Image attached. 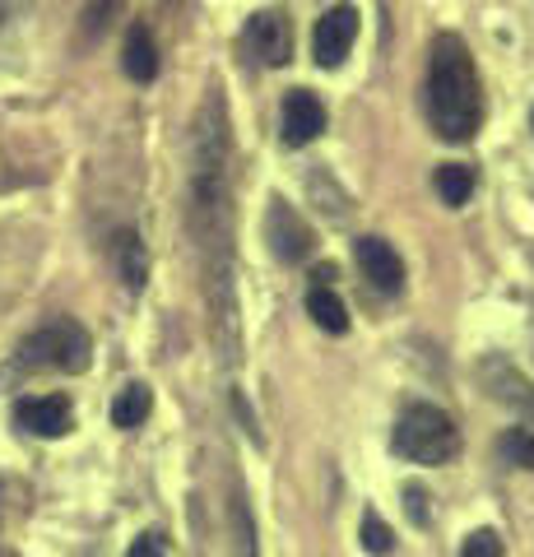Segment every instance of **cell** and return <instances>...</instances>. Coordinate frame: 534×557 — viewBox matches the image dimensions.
<instances>
[{"instance_id": "6da1fadb", "label": "cell", "mask_w": 534, "mask_h": 557, "mask_svg": "<svg viewBox=\"0 0 534 557\" xmlns=\"http://www.w3.org/2000/svg\"><path fill=\"white\" fill-rule=\"evenodd\" d=\"M191 237L200 247L204 302L223 362H237V228H233V135L223 94L210 89L191 135Z\"/></svg>"}, {"instance_id": "7a4b0ae2", "label": "cell", "mask_w": 534, "mask_h": 557, "mask_svg": "<svg viewBox=\"0 0 534 557\" xmlns=\"http://www.w3.org/2000/svg\"><path fill=\"white\" fill-rule=\"evenodd\" d=\"M423 108L446 145H464V139H474L479 126H484V84H479L470 47L456 33H437L427 42Z\"/></svg>"}, {"instance_id": "3957f363", "label": "cell", "mask_w": 534, "mask_h": 557, "mask_svg": "<svg viewBox=\"0 0 534 557\" xmlns=\"http://www.w3.org/2000/svg\"><path fill=\"white\" fill-rule=\"evenodd\" d=\"M89 358H94L89 330L71 317L38 325L33 335L20 339V354H14V362H20L24 372H71V376L89 368Z\"/></svg>"}, {"instance_id": "277c9868", "label": "cell", "mask_w": 534, "mask_h": 557, "mask_svg": "<svg viewBox=\"0 0 534 557\" xmlns=\"http://www.w3.org/2000/svg\"><path fill=\"white\" fill-rule=\"evenodd\" d=\"M390 446H395V456H405L413 465H446L460 450V428L437 405H409L395 418Z\"/></svg>"}, {"instance_id": "5b68a950", "label": "cell", "mask_w": 534, "mask_h": 557, "mask_svg": "<svg viewBox=\"0 0 534 557\" xmlns=\"http://www.w3.org/2000/svg\"><path fill=\"white\" fill-rule=\"evenodd\" d=\"M265 242L284 265H302V260L312 256V228H307L298 219V209L284 200H270V209H265Z\"/></svg>"}, {"instance_id": "8992f818", "label": "cell", "mask_w": 534, "mask_h": 557, "mask_svg": "<svg viewBox=\"0 0 534 557\" xmlns=\"http://www.w3.org/2000/svg\"><path fill=\"white\" fill-rule=\"evenodd\" d=\"M479 386L488 391V399H497V405H507L516 413L534 418V381L516 368V362L507 358H484L479 362Z\"/></svg>"}, {"instance_id": "52a82bcc", "label": "cell", "mask_w": 534, "mask_h": 557, "mask_svg": "<svg viewBox=\"0 0 534 557\" xmlns=\"http://www.w3.org/2000/svg\"><path fill=\"white\" fill-rule=\"evenodd\" d=\"M353 38H358V10H353V5L325 10L321 20H316V33H312V61H316L321 70L344 65V57H349Z\"/></svg>"}, {"instance_id": "ba28073f", "label": "cell", "mask_w": 534, "mask_h": 557, "mask_svg": "<svg viewBox=\"0 0 534 557\" xmlns=\"http://www.w3.org/2000/svg\"><path fill=\"white\" fill-rule=\"evenodd\" d=\"M247 47H251V57L261 61V65H288L293 61V28H288V14L284 10H261V14H251V24H247Z\"/></svg>"}, {"instance_id": "9c48e42d", "label": "cell", "mask_w": 534, "mask_h": 557, "mask_svg": "<svg viewBox=\"0 0 534 557\" xmlns=\"http://www.w3.org/2000/svg\"><path fill=\"white\" fill-rule=\"evenodd\" d=\"M353 260H358V270H363V278L376 288V293H400L405 288V260L395 256V247L386 237H358L353 242Z\"/></svg>"}, {"instance_id": "30bf717a", "label": "cell", "mask_w": 534, "mask_h": 557, "mask_svg": "<svg viewBox=\"0 0 534 557\" xmlns=\"http://www.w3.org/2000/svg\"><path fill=\"white\" fill-rule=\"evenodd\" d=\"M14 423L33 437H65L75 428V409L65 395H28L14 405Z\"/></svg>"}, {"instance_id": "8fae6325", "label": "cell", "mask_w": 534, "mask_h": 557, "mask_svg": "<svg viewBox=\"0 0 534 557\" xmlns=\"http://www.w3.org/2000/svg\"><path fill=\"white\" fill-rule=\"evenodd\" d=\"M325 131V108L312 89H293L284 98V112H280V139L288 149H302Z\"/></svg>"}, {"instance_id": "7c38bea8", "label": "cell", "mask_w": 534, "mask_h": 557, "mask_svg": "<svg viewBox=\"0 0 534 557\" xmlns=\"http://www.w3.org/2000/svg\"><path fill=\"white\" fill-rule=\"evenodd\" d=\"M122 70L135 84H153V79H159V42H153L149 24H131L126 47H122Z\"/></svg>"}, {"instance_id": "4fadbf2b", "label": "cell", "mask_w": 534, "mask_h": 557, "mask_svg": "<svg viewBox=\"0 0 534 557\" xmlns=\"http://www.w3.org/2000/svg\"><path fill=\"white\" fill-rule=\"evenodd\" d=\"M112 265H116V274H122V284L131 293L145 288V278H149V251H145L140 233H131V228L112 233Z\"/></svg>"}, {"instance_id": "5bb4252c", "label": "cell", "mask_w": 534, "mask_h": 557, "mask_svg": "<svg viewBox=\"0 0 534 557\" xmlns=\"http://www.w3.org/2000/svg\"><path fill=\"white\" fill-rule=\"evenodd\" d=\"M307 317H312L325 335H344V330H349V307L339 302V293L331 284L307 288Z\"/></svg>"}, {"instance_id": "9a60e30c", "label": "cell", "mask_w": 534, "mask_h": 557, "mask_svg": "<svg viewBox=\"0 0 534 557\" xmlns=\"http://www.w3.org/2000/svg\"><path fill=\"white\" fill-rule=\"evenodd\" d=\"M149 409H153V391L145 386V381H131V386L112 399V423L122 432H135L149 418Z\"/></svg>"}, {"instance_id": "2e32d148", "label": "cell", "mask_w": 534, "mask_h": 557, "mask_svg": "<svg viewBox=\"0 0 534 557\" xmlns=\"http://www.w3.org/2000/svg\"><path fill=\"white\" fill-rule=\"evenodd\" d=\"M474 186H479L474 168H464V163H442V168H437V196H442L446 205H451V209L470 205Z\"/></svg>"}, {"instance_id": "e0dca14e", "label": "cell", "mask_w": 534, "mask_h": 557, "mask_svg": "<svg viewBox=\"0 0 534 557\" xmlns=\"http://www.w3.org/2000/svg\"><path fill=\"white\" fill-rule=\"evenodd\" d=\"M497 456L516 469H534V432L530 428H511L497 437Z\"/></svg>"}, {"instance_id": "ac0fdd59", "label": "cell", "mask_w": 534, "mask_h": 557, "mask_svg": "<svg viewBox=\"0 0 534 557\" xmlns=\"http://www.w3.org/2000/svg\"><path fill=\"white\" fill-rule=\"evenodd\" d=\"M363 548H368V553H376V557H386V553L395 548V534L386 530V520L376 516V511H368V516H363Z\"/></svg>"}, {"instance_id": "d6986e66", "label": "cell", "mask_w": 534, "mask_h": 557, "mask_svg": "<svg viewBox=\"0 0 534 557\" xmlns=\"http://www.w3.org/2000/svg\"><path fill=\"white\" fill-rule=\"evenodd\" d=\"M233 530H237V544H243V557H256V525L243 497H233Z\"/></svg>"}, {"instance_id": "ffe728a7", "label": "cell", "mask_w": 534, "mask_h": 557, "mask_svg": "<svg viewBox=\"0 0 534 557\" xmlns=\"http://www.w3.org/2000/svg\"><path fill=\"white\" fill-rule=\"evenodd\" d=\"M460 557H502V539H497L493 530H474L460 544Z\"/></svg>"}, {"instance_id": "44dd1931", "label": "cell", "mask_w": 534, "mask_h": 557, "mask_svg": "<svg viewBox=\"0 0 534 557\" xmlns=\"http://www.w3.org/2000/svg\"><path fill=\"white\" fill-rule=\"evenodd\" d=\"M126 557H163V548H159V539H153V534H140Z\"/></svg>"}, {"instance_id": "7402d4cb", "label": "cell", "mask_w": 534, "mask_h": 557, "mask_svg": "<svg viewBox=\"0 0 534 557\" xmlns=\"http://www.w3.org/2000/svg\"><path fill=\"white\" fill-rule=\"evenodd\" d=\"M405 497H409V516H413V525H423L427 511H423V493L419 487H405Z\"/></svg>"}, {"instance_id": "603a6c76", "label": "cell", "mask_w": 534, "mask_h": 557, "mask_svg": "<svg viewBox=\"0 0 534 557\" xmlns=\"http://www.w3.org/2000/svg\"><path fill=\"white\" fill-rule=\"evenodd\" d=\"M5 14H10V0H0V20H5Z\"/></svg>"}]
</instances>
